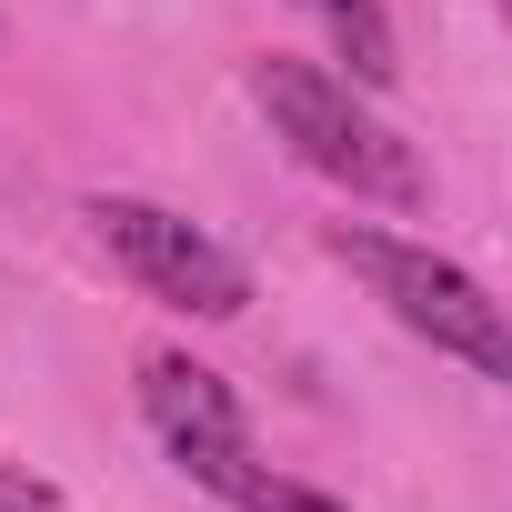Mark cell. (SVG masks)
I'll return each instance as SVG.
<instances>
[{
	"label": "cell",
	"mask_w": 512,
	"mask_h": 512,
	"mask_svg": "<svg viewBox=\"0 0 512 512\" xmlns=\"http://www.w3.org/2000/svg\"><path fill=\"white\" fill-rule=\"evenodd\" d=\"M0 512H61V492L41 472H0Z\"/></svg>",
	"instance_id": "cell-7"
},
{
	"label": "cell",
	"mask_w": 512,
	"mask_h": 512,
	"mask_svg": "<svg viewBox=\"0 0 512 512\" xmlns=\"http://www.w3.org/2000/svg\"><path fill=\"white\" fill-rule=\"evenodd\" d=\"M251 101L272 111V131H282L322 181H352V191H372V201H422V161H412V141L382 131L332 71L272 51V61H251Z\"/></svg>",
	"instance_id": "cell-2"
},
{
	"label": "cell",
	"mask_w": 512,
	"mask_h": 512,
	"mask_svg": "<svg viewBox=\"0 0 512 512\" xmlns=\"http://www.w3.org/2000/svg\"><path fill=\"white\" fill-rule=\"evenodd\" d=\"M141 412L161 422V442H171V462L191 482H211V492L231 482V462H241V402H231L221 372H201L181 352H151L141 362Z\"/></svg>",
	"instance_id": "cell-4"
},
{
	"label": "cell",
	"mask_w": 512,
	"mask_h": 512,
	"mask_svg": "<svg viewBox=\"0 0 512 512\" xmlns=\"http://www.w3.org/2000/svg\"><path fill=\"white\" fill-rule=\"evenodd\" d=\"M322 11H332V41H342L352 81H362V91H392V81H402V51H392L382 0H322Z\"/></svg>",
	"instance_id": "cell-5"
},
{
	"label": "cell",
	"mask_w": 512,
	"mask_h": 512,
	"mask_svg": "<svg viewBox=\"0 0 512 512\" xmlns=\"http://www.w3.org/2000/svg\"><path fill=\"white\" fill-rule=\"evenodd\" d=\"M241 512H342L332 492H312V482H282V472H251V452L231 462V482H221Z\"/></svg>",
	"instance_id": "cell-6"
},
{
	"label": "cell",
	"mask_w": 512,
	"mask_h": 512,
	"mask_svg": "<svg viewBox=\"0 0 512 512\" xmlns=\"http://www.w3.org/2000/svg\"><path fill=\"white\" fill-rule=\"evenodd\" d=\"M91 221H101V241L121 251V272H131L141 292H161V302H181V312H201V322H231V312L251 302V272L231 262L211 231H191L181 211L101 191V201H91Z\"/></svg>",
	"instance_id": "cell-3"
},
{
	"label": "cell",
	"mask_w": 512,
	"mask_h": 512,
	"mask_svg": "<svg viewBox=\"0 0 512 512\" xmlns=\"http://www.w3.org/2000/svg\"><path fill=\"white\" fill-rule=\"evenodd\" d=\"M332 251L392 302L402 332H422L432 352L472 362L482 382H512V322H502V302H492L462 262H442V251H422V241H392V231H362V221H342Z\"/></svg>",
	"instance_id": "cell-1"
}]
</instances>
